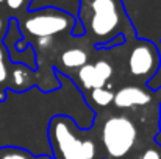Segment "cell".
I'll return each instance as SVG.
<instances>
[{
    "instance_id": "obj_1",
    "label": "cell",
    "mask_w": 161,
    "mask_h": 159,
    "mask_svg": "<svg viewBox=\"0 0 161 159\" xmlns=\"http://www.w3.org/2000/svg\"><path fill=\"white\" fill-rule=\"evenodd\" d=\"M59 87L41 91L33 86L16 92L6 89L0 100V148H17L36 156L53 158L50 144V123L55 117H69L78 130L89 131L96 123V109L72 77L55 67Z\"/></svg>"
},
{
    "instance_id": "obj_2",
    "label": "cell",
    "mask_w": 161,
    "mask_h": 159,
    "mask_svg": "<svg viewBox=\"0 0 161 159\" xmlns=\"http://www.w3.org/2000/svg\"><path fill=\"white\" fill-rule=\"evenodd\" d=\"M130 27L122 0H91L89 19L85 25L86 34L94 39L96 49H100L111 39L124 34V28Z\"/></svg>"
},
{
    "instance_id": "obj_3",
    "label": "cell",
    "mask_w": 161,
    "mask_h": 159,
    "mask_svg": "<svg viewBox=\"0 0 161 159\" xmlns=\"http://www.w3.org/2000/svg\"><path fill=\"white\" fill-rule=\"evenodd\" d=\"M138 140V128L135 122L124 115H109L102 125L100 142L103 159H128Z\"/></svg>"
},
{
    "instance_id": "obj_4",
    "label": "cell",
    "mask_w": 161,
    "mask_h": 159,
    "mask_svg": "<svg viewBox=\"0 0 161 159\" xmlns=\"http://www.w3.org/2000/svg\"><path fill=\"white\" fill-rule=\"evenodd\" d=\"M77 22H78V19L74 17L72 14H69L63 9H58V8L46 6V8L30 11V14L25 17L22 27H24V31L30 36L55 38L58 34L72 33Z\"/></svg>"
},
{
    "instance_id": "obj_5",
    "label": "cell",
    "mask_w": 161,
    "mask_h": 159,
    "mask_svg": "<svg viewBox=\"0 0 161 159\" xmlns=\"http://www.w3.org/2000/svg\"><path fill=\"white\" fill-rule=\"evenodd\" d=\"M77 125L69 117H55L50 123V144L53 159H85L83 139L78 137Z\"/></svg>"
},
{
    "instance_id": "obj_6",
    "label": "cell",
    "mask_w": 161,
    "mask_h": 159,
    "mask_svg": "<svg viewBox=\"0 0 161 159\" xmlns=\"http://www.w3.org/2000/svg\"><path fill=\"white\" fill-rule=\"evenodd\" d=\"M127 64L130 75L146 84L160 69L161 53L153 42L136 38V42L130 50Z\"/></svg>"
},
{
    "instance_id": "obj_7",
    "label": "cell",
    "mask_w": 161,
    "mask_h": 159,
    "mask_svg": "<svg viewBox=\"0 0 161 159\" xmlns=\"http://www.w3.org/2000/svg\"><path fill=\"white\" fill-rule=\"evenodd\" d=\"M160 94V89L152 91L149 87L141 86H125L120 87L114 94L113 103L117 109H128V108H138V106L150 105L153 98Z\"/></svg>"
},
{
    "instance_id": "obj_8",
    "label": "cell",
    "mask_w": 161,
    "mask_h": 159,
    "mask_svg": "<svg viewBox=\"0 0 161 159\" xmlns=\"http://www.w3.org/2000/svg\"><path fill=\"white\" fill-rule=\"evenodd\" d=\"M35 78H36V70H33L25 64H14L13 69L9 70L8 89L16 92L28 91L30 87L35 86Z\"/></svg>"
},
{
    "instance_id": "obj_9",
    "label": "cell",
    "mask_w": 161,
    "mask_h": 159,
    "mask_svg": "<svg viewBox=\"0 0 161 159\" xmlns=\"http://www.w3.org/2000/svg\"><path fill=\"white\" fill-rule=\"evenodd\" d=\"M74 81L78 84L81 92H83V89L91 91V89H96V87H105L107 86V81L99 75L94 64H89V62L77 70V80H74Z\"/></svg>"
},
{
    "instance_id": "obj_10",
    "label": "cell",
    "mask_w": 161,
    "mask_h": 159,
    "mask_svg": "<svg viewBox=\"0 0 161 159\" xmlns=\"http://www.w3.org/2000/svg\"><path fill=\"white\" fill-rule=\"evenodd\" d=\"M59 64L61 67H56L63 73H67V70H78L85 64H88V53L80 47L66 49L59 55Z\"/></svg>"
},
{
    "instance_id": "obj_11",
    "label": "cell",
    "mask_w": 161,
    "mask_h": 159,
    "mask_svg": "<svg viewBox=\"0 0 161 159\" xmlns=\"http://www.w3.org/2000/svg\"><path fill=\"white\" fill-rule=\"evenodd\" d=\"M9 80V69H8V55L5 49L0 45V100L5 98Z\"/></svg>"
},
{
    "instance_id": "obj_12",
    "label": "cell",
    "mask_w": 161,
    "mask_h": 159,
    "mask_svg": "<svg viewBox=\"0 0 161 159\" xmlns=\"http://www.w3.org/2000/svg\"><path fill=\"white\" fill-rule=\"evenodd\" d=\"M91 100L92 103L100 108H107L113 103L114 100V94L108 89V87H96V89H91Z\"/></svg>"
},
{
    "instance_id": "obj_13",
    "label": "cell",
    "mask_w": 161,
    "mask_h": 159,
    "mask_svg": "<svg viewBox=\"0 0 161 159\" xmlns=\"http://www.w3.org/2000/svg\"><path fill=\"white\" fill-rule=\"evenodd\" d=\"M158 50H160L161 53V45L158 47ZM161 86V66H160V69H158V72L146 83V87H149V89H152V91H157L158 87ZM160 119H158V126H160V130H158V133H157V136H155V144H158L161 147V103H160Z\"/></svg>"
},
{
    "instance_id": "obj_14",
    "label": "cell",
    "mask_w": 161,
    "mask_h": 159,
    "mask_svg": "<svg viewBox=\"0 0 161 159\" xmlns=\"http://www.w3.org/2000/svg\"><path fill=\"white\" fill-rule=\"evenodd\" d=\"M94 67H96V70L99 72V75L108 83V80H109L111 75H113V66H111L108 61H105V59H99V61L94 62Z\"/></svg>"
},
{
    "instance_id": "obj_15",
    "label": "cell",
    "mask_w": 161,
    "mask_h": 159,
    "mask_svg": "<svg viewBox=\"0 0 161 159\" xmlns=\"http://www.w3.org/2000/svg\"><path fill=\"white\" fill-rule=\"evenodd\" d=\"M139 159H161V147L158 144L147 147L146 150H142Z\"/></svg>"
},
{
    "instance_id": "obj_16",
    "label": "cell",
    "mask_w": 161,
    "mask_h": 159,
    "mask_svg": "<svg viewBox=\"0 0 161 159\" xmlns=\"http://www.w3.org/2000/svg\"><path fill=\"white\" fill-rule=\"evenodd\" d=\"M33 156L24 150H17V148H9L0 159H31Z\"/></svg>"
},
{
    "instance_id": "obj_17",
    "label": "cell",
    "mask_w": 161,
    "mask_h": 159,
    "mask_svg": "<svg viewBox=\"0 0 161 159\" xmlns=\"http://www.w3.org/2000/svg\"><path fill=\"white\" fill-rule=\"evenodd\" d=\"M83 156L85 159L96 158V144L91 139H83Z\"/></svg>"
},
{
    "instance_id": "obj_18",
    "label": "cell",
    "mask_w": 161,
    "mask_h": 159,
    "mask_svg": "<svg viewBox=\"0 0 161 159\" xmlns=\"http://www.w3.org/2000/svg\"><path fill=\"white\" fill-rule=\"evenodd\" d=\"M5 2H6L8 8H11V9H19L25 3V0H5Z\"/></svg>"
},
{
    "instance_id": "obj_19",
    "label": "cell",
    "mask_w": 161,
    "mask_h": 159,
    "mask_svg": "<svg viewBox=\"0 0 161 159\" xmlns=\"http://www.w3.org/2000/svg\"><path fill=\"white\" fill-rule=\"evenodd\" d=\"M2 31H3V20H2V17H0V36H2Z\"/></svg>"
},
{
    "instance_id": "obj_20",
    "label": "cell",
    "mask_w": 161,
    "mask_h": 159,
    "mask_svg": "<svg viewBox=\"0 0 161 159\" xmlns=\"http://www.w3.org/2000/svg\"><path fill=\"white\" fill-rule=\"evenodd\" d=\"M35 159H53V158H50V156H36Z\"/></svg>"
},
{
    "instance_id": "obj_21",
    "label": "cell",
    "mask_w": 161,
    "mask_h": 159,
    "mask_svg": "<svg viewBox=\"0 0 161 159\" xmlns=\"http://www.w3.org/2000/svg\"><path fill=\"white\" fill-rule=\"evenodd\" d=\"M160 45H161V38H160ZM160 45H158V47H160Z\"/></svg>"
},
{
    "instance_id": "obj_22",
    "label": "cell",
    "mask_w": 161,
    "mask_h": 159,
    "mask_svg": "<svg viewBox=\"0 0 161 159\" xmlns=\"http://www.w3.org/2000/svg\"><path fill=\"white\" fill-rule=\"evenodd\" d=\"M2 2H5V0H0V3H2Z\"/></svg>"
}]
</instances>
